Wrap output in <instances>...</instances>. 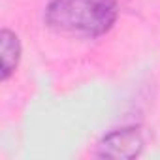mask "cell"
<instances>
[{"label":"cell","mask_w":160,"mask_h":160,"mask_svg":"<svg viewBox=\"0 0 160 160\" xmlns=\"http://www.w3.org/2000/svg\"><path fill=\"white\" fill-rule=\"evenodd\" d=\"M115 19V0H53L45 12L53 30L77 36H100L113 27Z\"/></svg>","instance_id":"cell-1"},{"label":"cell","mask_w":160,"mask_h":160,"mask_svg":"<svg viewBox=\"0 0 160 160\" xmlns=\"http://www.w3.org/2000/svg\"><path fill=\"white\" fill-rule=\"evenodd\" d=\"M143 149V138L136 128H122L108 134L98 149L100 156L109 158H134Z\"/></svg>","instance_id":"cell-2"},{"label":"cell","mask_w":160,"mask_h":160,"mask_svg":"<svg viewBox=\"0 0 160 160\" xmlns=\"http://www.w3.org/2000/svg\"><path fill=\"white\" fill-rule=\"evenodd\" d=\"M0 53H2V79L6 81L17 68L19 55H21V45L13 32L2 30V34H0Z\"/></svg>","instance_id":"cell-3"}]
</instances>
